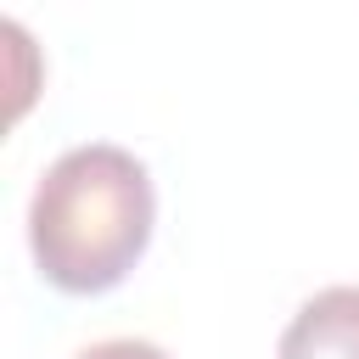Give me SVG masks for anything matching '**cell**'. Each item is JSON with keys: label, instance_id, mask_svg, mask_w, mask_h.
I'll list each match as a JSON object with an SVG mask.
<instances>
[{"label": "cell", "instance_id": "obj_2", "mask_svg": "<svg viewBox=\"0 0 359 359\" xmlns=\"http://www.w3.org/2000/svg\"><path fill=\"white\" fill-rule=\"evenodd\" d=\"M275 359H359V286L314 292L280 331Z\"/></svg>", "mask_w": 359, "mask_h": 359}, {"label": "cell", "instance_id": "obj_3", "mask_svg": "<svg viewBox=\"0 0 359 359\" xmlns=\"http://www.w3.org/2000/svg\"><path fill=\"white\" fill-rule=\"evenodd\" d=\"M73 359H168L157 342H140V337H107V342H90L84 353Z\"/></svg>", "mask_w": 359, "mask_h": 359}, {"label": "cell", "instance_id": "obj_1", "mask_svg": "<svg viewBox=\"0 0 359 359\" xmlns=\"http://www.w3.org/2000/svg\"><path fill=\"white\" fill-rule=\"evenodd\" d=\"M157 219L151 174L135 151L90 140L62 151L28 202V247L56 292H112L146 252Z\"/></svg>", "mask_w": 359, "mask_h": 359}]
</instances>
